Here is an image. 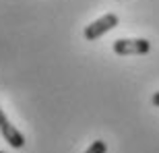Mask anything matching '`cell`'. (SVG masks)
<instances>
[{"instance_id":"1","label":"cell","mask_w":159,"mask_h":153,"mask_svg":"<svg viewBox=\"0 0 159 153\" xmlns=\"http://www.w3.org/2000/svg\"><path fill=\"white\" fill-rule=\"evenodd\" d=\"M118 23H120L118 15H114V12L103 15V17H99L97 21H93V23H89L87 27L83 29V37L87 41H95V39H99L101 35H106L107 31H112Z\"/></svg>"},{"instance_id":"2","label":"cell","mask_w":159,"mask_h":153,"mask_svg":"<svg viewBox=\"0 0 159 153\" xmlns=\"http://www.w3.org/2000/svg\"><path fill=\"white\" fill-rule=\"evenodd\" d=\"M114 52L118 56H145L151 52V41L136 37V39H116L114 41Z\"/></svg>"},{"instance_id":"3","label":"cell","mask_w":159,"mask_h":153,"mask_svg":"<svg viewBox=\"0 0 159 153\" xmlns=\"http://www.w3.org/2000/svg\"><path fill=\"white\" fill-rule=\"evenodd\" d=\"M0 135L4 137V141L15 149H23L25 147V137L23 132L17 128V126H12L11 120L6 118V114L2 112V108H0Z\"/></svg>"},{"instance_id":"4","label":"cell","mask_w":159,"mask_h":153,"mask_svg":"<svg viewBox=\"0 0 159 153\" xmlns=\"http://www.w3.org/2000/svg\"><path fill=\"white\" fill-rule=\"evenodd\" d=\"M85 153H107V145H106V141H101V139L93 141L91 145H89V149H87Z\"/></svg>"},{"instance_id":"5","label":"cell","mask_w":159,"mask_h":153,"mask_svg":"<svg viewBox=\"0 0 159 153\" xmlns=\"http://www.w3.org/2000/svg\"><path fill=\"white\" fill-rule=\"evenodd\" d=\"M151 101H153V106H155V108H159V91H155V93H153Z\"/></svg>"},{"instance_id":"6","label":"cell","mask_w":159,"mask_h":153,"mask_svg":"<svg viewBox=\"0 0 159 153\" xmlns=\"http://www.w3.org/2000/svg\"><path fill=\"white\" fill-rule=\"evenodd\" d=\"M0 153H4V151H0Z\"/></svg>"}]
</instances>
